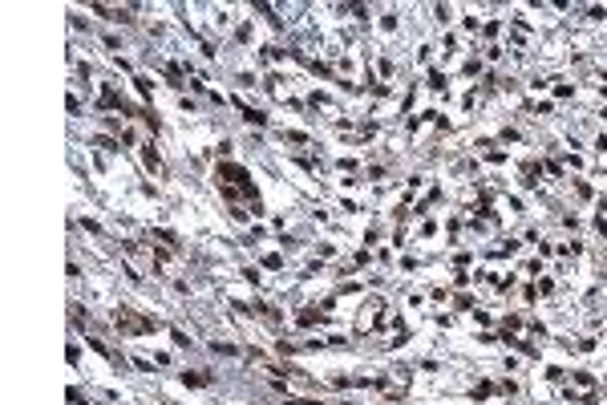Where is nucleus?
Instances as JSON below:
<instances>
[{"label":"nucleus","mask_w":607,"mask_h":405,"mask_svg":"<svg viewBox=\"0 0 607 405\" xmlns=\"http://www.w3.org/2000/svg\"><path fill=\"white\" fill-rule=\"evenodd\" d=\"M118 324H122L126 332H150V329H154L150 320H138V317H130L126 308H122V312H118Z\"/></svg>","instance_id":"obj_1"}]
</instances>
